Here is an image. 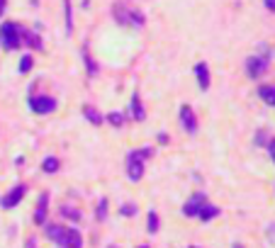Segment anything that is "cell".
Here are the masks:
<instances>
[{
    "label": "cell",
    "instance_id": "obj_33",
    "mask_svg": "<svg viewBox=\"0 0 275 248\" xmlns=\"http://www.w3.org/2000/svg\"><path fill=\"white\" fill-rule=\"evenodd\" d=\"M139 248H149V246H139Z\"/></svg>",
    "mask_w": 275,
    "mask_h": 248
},
{
    "label": "cell",
    "instance_id": "obj_10",
    "mask_svg": "<svg viewBox=\"0 0 275 248\" xmlns=\"http://www.w3.org/2000/svg\"><path fill=\"white\" fill-rule=\"evenodd\" d=\"M47 209H49V193H44L37 202V209H34V224L42 226L47 221Z\"/></svg>",
    "mask_w": 275,
    "mask_h": 248
},
{
    "label": "cell",
    "instance_id": "obj_26",
    "mask_svg": "<svg viewBox=\"0 0 275 248\" xmlns=\"http://www.w3.org/2000/svg\"><path fill=\"white\" fill-rule=\"evenodd\" d=\"M119 214H122V217H132V214H137V207H134V204H122V207H119Z\"/></svg>",
    "mask_w": 275,
    "mask_h": 248
},
{
    "label": "cell",
    "instance_id": "obj_18",
    "mask_svg": "<svg viewBox=\"0 0 275 248\" xmlns=\"http://www.w3.org/2000/svg\"><path fill=\"white\" fill-rule=\"evenodd\" d=\"M132 117L137 119V122H144V117H146V112H144V105H141V98H139V93L132 95Z\"/></svg>",
    "mask_w": 275,
    "mask_h": 248
},
{
    "label": "cell",
    "instance_id": "obj_9",
    "mask_svg": "<svg viewBox=\"0 0 275 248\" xmlns=\"http://www.w3.org/2000/svg\"><path fill=\"white\" fill-rule=\"evenodd\" d=\"M58 248H83L81 231H76V229H66V236H63V241L58 244Z\"/></svg>",
    "mask_w": 275,
    "mask_h": 248
},
{
    "label": "cell",
    "instance_id": "obj_36",
    "mask_svg": "<svg viewBox=\"0 0 275 248\" xmlns=\"http://www.w3.org/2000/svg\"><path fill=\"white\" fill-rule=\"evenodd\" d=\"M190 248H197V246H190Z\"/></svg>",
    "mask_w": 275,
    "mask_h": 248
},
{
    "label": "cell",
    "instance_id": "obj_14",
    "mask_svg": "<svg viewBox=\"0 0 275 248\" xmlns=\"http://www.w3.org/2000/svg\"><path fill=\"white\" fill-rule=\"evenodd\" d=\"M47 236L58 246V244L63 241V236H66V226H61V224H49V226H47Z\"/></svg>",
    "mask_w": 275,
    "mask_h": 248
},
{
    "label": "cell",
    "instance_id": "obj_4",
    "mask_svg": "<svg viewBox=\"0 0 275 248\" xmlns=\"http://www.w3.org/2000/svg\"><path fill=\"white\" fill-rule=\"evenodd\" d=\"M29 110L37 114H52L56 110V98L52 95H32L29 98Z\"/></svg>",
    "mask_w": 275,
    "mask_h": 248
},
{
    "label": "cell",
    "instance_id": "obj_16",
    "mask_svg": "<svg viewBox=\"0 0 275 248\" xmlns=\"http://www.w3.org/2000/svg\"><path fill=\"white\" fill-rule=\"evenodd\" d=\"M258 95H261V100H263L266 105L275 107V85H261V88H258Z\"/></svg>",
    "mask_w": 275,
    "mask_h": 248
},
{
    "label": "cell",
    "instance_id": "obj_2",
    "mask_svg": "<svg viewBox=\"0 0 275 248\" xmlns=\"http://www.w3.org/2000/svg\"><path fill=\"white\" fill-rule=\"evenodd\" d=\"M151 149H139V151H129L127 153V175L132 183H139L144 178V161L151 158Z\"/></svg>",
    "mask_w": 275,
    "mask_h": 248
},
{
    "label": "cell",
    "instance_id": "obj_19",
    "mask_svg": "<svg viewBox=\"0 0 275 248\" xmlns=\"http://www.w3.org/2000/svg\"><path fill=\"white\" fill-rule=\"evenodd\" d=\"M63 12H66V34L71 37L73 34V7H71V0H63Z\"/></svg>",
    "mask_w": 275,
    "mask_h": 248
},
{
    "label": "cell",
    "instance_id": "obj_35",
    "mask_svg": "<svg viewBox=\"0 0 275 248\" xmlns=\"http://www.w3.org/2000/svg\"><path fill=\"white\" fill-rule=\"evenodd\" d=\"M108 248H117V246H108Z\"/></svg>",
    "mask_w": 275,
    "mask_h": 248
},
{
    "label": "cell",
    "instance_id": "obj_15",
    "mask_svg": "<svg viewBox=\"0 0 275 248\" xmlns=\"http://www.w3.org/2000/svg\"><path fill=\"white\" fill-rule=\"evenodd\" d=\"M217 214H220V209H217L215 204L205 202V204H202V209L197 212V219H200V221H212L215 217H217Z\"/></svg>",
    "mask_w": 275,
    "mask_h": 248
},
{
    "label": "cell",
    "instance_id": "obj_20",
    "mask_svg": "<svg viewBox=\"0 0 275 248\" xmlns=\"http://www.w3.org/2000/svg\"><path fill=\"white\" fill-rule=\"evenodd\" d=\"M42 170H44V173H58V170H61V161H58L56 156H49V158L42 161Z\"/></svg>",
    "mask_w": 275,
    "mask_h": 248
},
{
    "label": "cell",
    "instance_id": "obj_8",
    "mask_svg": "<svg viewBox=\"0 0 275 248\" xmlns=\"http://www.w3.org/2000/svg\"><path fill=\"white\" fill-rule=\"evenodd\" d=\"M205 202H207V197H205L202 193L193 195V197L185 202V207H183V214H185V217H197V212L202 209V204H205Z\"/></svg>",
    "mask_w": 275,
    "mask_h": 248
},
{
    "label": "cell",
    "instance_id": "obj_21",
    "mask_svg": "<svg viewBox=\"0 0 275 248\" xmlns=\"http://www.w3.org/2000/svg\"><path fill=\"white\" fill-rule=\"evenodd\" d=\"M83 61H85V68H88V76H98V63L93 61V56L88 54V49L83 47Z\"/></svg>",
    "mask_w": 275,
    "mask_h": 248
},
{
    "label": "cell",
    "instance_id": "obj_13",
    "mask_svg": "<svg viewBox=\"0 0 275 248\" xmlns=\"http://www.w3.org/2000/svg\"><path fill=\"white\" fill-rule=\"evenodd\" d=\"M22 42H25L27 47H32V49H42V47H44L42 37H39L37 32H29V29H25V27H22Z\"/></svg>",
    "mask_w": 275,
    "mask_h": 248
},
{
    "label": "cell",
    "instance_id": "obj_30",
    "mask_svg": "<svg viewBox=\"0 0 275 248\" xmlns=\"http://www.w3.org/2000/svg\"><path fill=\"white\" fill-rule=\"evenodd\" d=\"M263 2H266V7H268L271 12H275V0H263Z\"/></svg>",
    "mask_w": 275,
    "mask_h": 248
},
{
    "label": "cell",
    "instance_id": "obj_17",
    "mask_svg": "<svg viewBox=\"0 0 275 248\" xmlns=\"http://www.w3.org/2000/svg\"><path fill=\"white\" fill-rule=\"evenodd\" d=\"M58 217H66V219H71V221H81L83 219L81 209H76V207H71V204L58 207Z\"/></svg>",
    "mask_w": 275,
    "mask_h": 248
},
{
    "label": "cell",
    "instance_id": "obj_1",
    "mask_svg": "<svg viewBox=\"0 0 275 248\" xmlns=\"http://www.w3.org/2000/svg\"><path fill=\"white\" fill-rule=\"evenodd\" d=\"M112 17H114V22L117 25H122V27H144V22H146V17H144V12H139L134 7H127L124 2H114L112 5Z\"/></svg>",
    "mask_w": 275,
    "mask_h": 248
},
{
    "label": "cell",
    "instance_id": "obj_27",
    "mask_svg": "<svg viewBox=\"0 0 275 248\" xmlns=\"http://www.w3.org/2000/svg\"><path fill=\"white\" fill-rule=\"evenodd\" d=\"M268 153H271V158H273V163H275V139L268 141Z\"/></svg>",
    "mask_w": 275,
    "mask_h": 248
},
{
    "label": "cell",
    "instance_id": "obj_5",
    "mask_svg": "<svg viewBox=\"0 0 275 248\" xmlns=\"http://www.w3.org/2000/svg\"><path fill=\"white\" fill-rule=\"evenodd\" d=\"M268 71V56H248L246 58V73L248 78H261Z\"/></svg>",
    "mask_w": 275,
    "mask_h": 248
},
{
    "label": "cell",
    "instance_id": "obj_34",
    "mask_svg": "<svg viewBox=\"0 0 275 248\" xmlns=\"http://www.w3.org/2000/svg\"><path fill=\"white\" fill-rule=\"evenodd\" d=\"M234 248H244V246H234Z\"/></svg>",
    "mask_w": 275,
    "mask_h": 248
},
{
    "label": "cell",
    "instance_id": "obj_31",
    "mask_svg": "<svg viewBox=\"0 0 275 248\" xmlns=\"http://www.w3.org/2000/svg\"><path fill=\"white\" fill-rule=\"evenodd\" d=\"M159 144H168V134H165V132L159 134Z\"/></svg>",
    "mask_w": 275,
    "mask_h": 248
},
{
    "label": "cell",
    "instance_id": "obj_11",
    "mask_svg": "<svg viewBox=\"0 0 275 248\" xmlns=\"http://www.w3.org/2000/svg\"><path fill=\"white\" fill-rule=\"evenodd\" d=\"M195 78L200 83V90H210V68L205 61L195 63Z\"/></svg>",
    "mask_w": 275,
    "mask_h": 248
},
{
    "label": "cell",
    "instance_id": "obj_29",
    "mask_svg": "<svg viewBox=\"0 0 275 248\" xmlns=\"http://www.w3.org/2000/svg\"><path fill=\"white\" fill-rule=\"evenodd\" d=\"M263 139H266V132H258V134H256V144H258V146H263V144H266Z\"/></svg>",
    "mask_w": 275,
    "mask_h": 248
},
{
    "label": "cell",
    "instance_id": "obj_7",
    "mask_svg": "<svg viewBox=\"0 0 275 248\" xmlns=\"http://www.w3.org/2000/svg\"><path fill=\"white\" fill-rule=\"evenodd\" d=\"M180 124H183V129H185L188 134H195V132H197V117H195L193 107H188V105L180 107Z\"/></svg>",
    "mask_w": 275,
    "mask_h": 248
},
{
    "label": "cell",
    "instance_id": "obj_25",
    "mask_svg": "<svg viewBox=\"0 0 275 248\" xmlns=\"http://www.w3.org/2000/svg\"><path fill=\"white\" fill-rule=\"evenodd\" d=\"M146 229H149V234H156V231H159V217H156V212H149V224H146Z\"/></svg>",
    "mask_w": 275,
    "mask_h": 248
},
{
    "label": "cell",
    "instance_id": "obj_12",
    "mask_svg": "<svg viewBox=\"0 0 275 248\" xmlns=\"http://www.w3.org/2000/svg\"><path fill=\"white\" fill-rule=\"evenodd\" d=\"M83 117L93 124V127H100V124H105V117L100 114V110H95L93 105H85L83 107Z\"/></svg>",
    "mask_w": 275,
    "mask_h": 248
},
{
    "label": "cell",
    "instance_id": "obj_22",
    "mask_svg": "<svg viewBox=\"0 0 275 248\" xmlns=\"http://www.w3.org/2000/svg\"><path fill=\"white\" fill-rule=\"evenodd\" d=\"M105 119L110 122L112 127H122V124H124V114H122V112H110Z\"/></svg>",
    "mask_w": 275,
    "mask_h": 248
},
{
    "label": "cell",
    "instance_id": "obj_6",
    "mask_svg": "<svg viewBox=\"0 0 275 248\" xmlns=\"http://www.w3.org/2000/svg\"><path fill=\"white\" fill-rule=\"evenodd\" d=\"M25 195H27V185H22V183H20V185H15L7 195H2V197H0V207H2V209H12V207H17V204H20V199H22Z\"/></svg>",
    "mask_w": 275,
    "mask_h": 248
},
{
    "label": "cell",
    "instance_id": "obj_28",
    "mask_svg": "<svg viewBox=\"0 0 275 248\" xmlns=\"http://www.w3.org/2000/svg\"><path fill=\"white\" fill-rule=\"evenodd\" d=\"M25 248H37V239H34V236H27V241H25Z\"/></svg>",
    "mask_w": 275,
    "mask_h": 248
},
{
    "label": "cell",
    "instance_id": "obj_3",
    "mask_svg": "<svg viewBox=\"0 0 275 248\" xmlns=\"http://www.w3.org/2000/svg\"><path fill=\"white\" fill-rule=\"evenodd\" d=\"M0 44L7 51H15L22 44V27L17 22H2L0 25Z\"/></svg>",
    "mask_w": 275,
    "mask_h": 248
},
{
    "label": "cell",
    "instance_id": "obj_32",
    "mask_svg": "<svg viewBox=\"0 0 275 248\" xmlns=\"http://www.w3.org/2000/svg\"><path fill=\"white\" fill-rule=\"evenodd\" d=\"M5 7H7V0H0V17H2V12H5Z\"/></svg>",
    "mask_w": 275,
    "mask_h": 248
},
{
    "label": "cell",
    "instance_id": "obj_23",
    "mask_svg": "<svg viewBox=\"0 0 275 248\" xmlns=\"http://www.w3.org/2000/svg\"><path fill=\"white\" fill-rule=\"evenodd\" d=\"M95 217L100 221L108 219V199H100V204H98V209H95Z\"/></svg>",
    "mask_w": 275,
    "mask_h": 248
},
{
    "label": "cell",
    "instance_id": "obj_24",
    "mask_svg": "<svg viewBox=\"0 0 275 248\" xmlns=\"http://www.w3.org/2000/svg\"><path fill=\"white\" fill-rule=\"evenodd\" d=\"M32 66H34V58L32 56H22V61H20V73H29L32 71Z\"/></svg>",
    "mask_w": 275,
    "mask_h": 248
}]
</instances>
